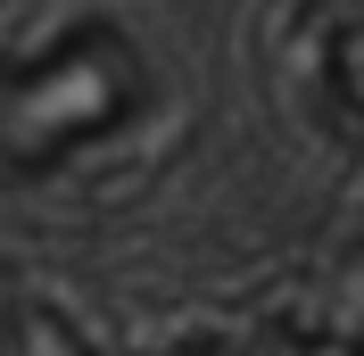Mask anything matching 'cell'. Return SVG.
I'll return each instance as SVG.
<instances>
[{
  "instance_id": "cell-1",
  "label": "cell",
  "mask_w": 364,
  "mask_h": 356,
  "mask_svg": "<svg viewBox=\"0 0 364 356\" xmlns=\"http://www.w3.org/2000/svg\"><path fill=\"white\" fill-rule=\"evenodd\" d=\"M141 100L133 50L108 25H75L33 58H0V182L50 174L67 150L116 133Z\"/></svg>"
}]
</instances>
